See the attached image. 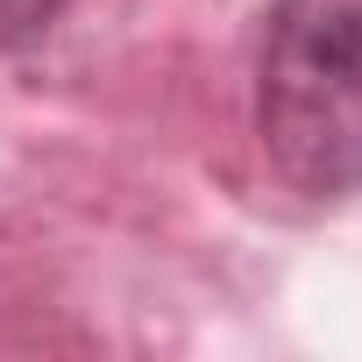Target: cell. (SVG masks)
Masks as SVG:
<instances>
[{
    "label": "cell",
    "instance_id": "cell-1",
    "mask_svg": "<svg viewBox=\"0 0 362 362\" xmlns=\"http://www.w3.org/2000/svg\"><path fill=\"white\" fill-rule=\"evenodd\" d=\"M256 142L305 199L362 185V0H277L263 15Z\"/></svg>",
    "mask_w": 362,
    "mask_h": 362
},
{
    "label": "cell",
    "instance_id": "cell-2",
    "mask_svg": "<svg viewBox=\"0 0 362 362\" xmlns=\"http://www.w3.org/2000/svg\"><path fill=\"white\" fill-rule=\"evenodd\" d=\"M57 15H64V0H0V57H15L36 36H50Z\"/></svg>",
    "mask_w": 362,
    "mask_h": 362
}]
</instances>
